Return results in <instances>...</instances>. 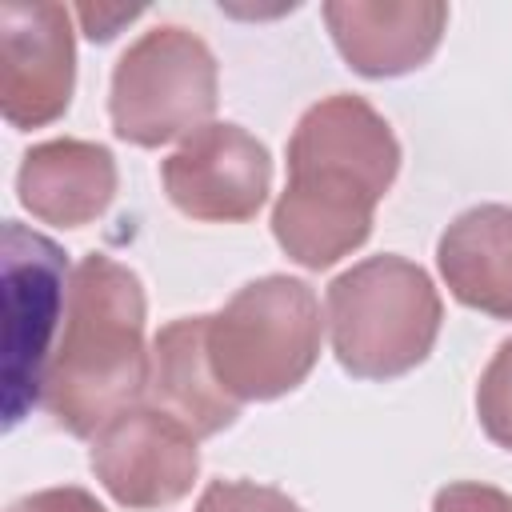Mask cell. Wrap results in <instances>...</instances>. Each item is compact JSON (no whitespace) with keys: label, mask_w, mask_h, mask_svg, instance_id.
I'll list each match as a JSON object with an SVG mask.
<instances>
[{"label":"cell","mask_w":512,"mask_h":512,"mask_svg":"<svg viewBox=\"0 0 512 512\" xmlns=\"http://www.w3.org/2000/svg\"><path fill=\"white\" fill-rule=\"evenodd\" d=\"M396 168L400 144L368 100L336 92L312 104L288 140V188L272 208L280 248L304 268L360 248Z\"/></svg>","instance_id":"1"},{"label":"cell","mask_w":512,"mask_h":512,"mask_svg":"<svg viewBox=\"0 0 512 512\" xmlns=\"http://www.w3.org/2000/svg\"><path fill=\"white\" fill-rule=\"evenodd\" d=\"M144 288L108 256H84L68 280V308L44 380V408L68 436H96L148 392Z\"/></svg>","instance_id":"2"},{"label":"cell","mask_w":512,"mask_h":512,"mask_svg":"<svg viewBox=\"0 0 512 512\" xmlns=\"http://www.w3.org/2000/svg\"><path fill=\"white\" fill-rule=\"evenodd\" d=\"M440 296L404 256H368L328 284V336L336 360L360 380L412 372L436 344Z\"/></svg>","instance_id":"3"},{"label":"cell","mask_w":512,"mask_h":512,"mask_svg":"<svg viewBox=\"0 0 512 512\" xmlns=\"http://www.w3.org/2000/svg\"><path fill=\"white\" fill-rule=\"evenodd\" d=\"M208 356L232 400L292 392L320 356V304L304 280L264 276L208 316Z\"/></svg>","instance_id":"4"},{"label":"cell","mask_w":512,"mask_h":512,"mask_svg":"<svg viewBox=\"0 0 512 512\" xmlns=\"http://www.w3.org/2000/svg\"><path fill=\"white\" fill-rule=\"evenodd\" d=\"M108 112L116 136L136 148H160L180 136L188 140L216 112L212 48L180 24L144 32L116 60Z\"/></svg>","instance_id":"5"},{"label":"cell","mask_w":512,"mask_h":512,"mask_svg":"<svg viewBox=\"0 0 512 512\" xmlns=\"http://www.w3.org/2000/svg\"><path fill=\"white\" fill-rule=\"evenodd\" d=\"M4 424H20L44 404L48 364L68 308V260L56 240L4 224Z\"/></svg>","instance_id":"6"},{"label":"cell","mask_w":512,"mask_h":512,"mask_svg":"<svg viewBox=\"0 0 512 512\" xmlns=\"http://www.w3.org/2000/svg\"><path fill=\"white\" fill-rule=\"evenodd\" d=\"M92 472L124 508H168L200 472L196 436L160 408H124L92 436Z\"/></svg>","instance_id":"7"},{"label":"cell","mask_w":512,"mask_h":512,"mask_svg":"<svg viewBox=\"0 0 512 512\" xmlns=\"http://www.w3.org/2000/svg\"><path fill=\"white\" fill-rule=\"evenodd\" d=\"M72 12L48 0L0 4V108L12 128L52 124L72 100Z\"/></svg>","instance_id":"8"},{"label":"cell","mask_w":512,"mask_h":512,"mask_svg":"<svg viewBox=\"0 0 512 512\" xmlns=\"http://www.w3.org/2000/svg\"><path fill=\"white\" fill-rule=\"evenodd\" d=\"M168 200L208 224L252 220L272 184L268 148L240 124H204L160 168Z\"/></svg>","instance_id":"9"},{"label":"cell","mask_w":512,"mask_h":512,"mask_svg":"<svg viewBox=\"0 0 512 512\" xmlns=\"http://www.w3.org/2000/svg\"><path fill=\"white\" fill-rule=\"evenodd\" d=\"M324 20L340 56L360 76H400L436 52L448 8L432 0H332L324 4Z\"/></svg>","instance_id":"10"},{"label":"cell","mask_w":512,"mask_h":512,"mask_svg":"<svg viewBox=\"0 0 512 512\" xmlns=\"http://www.w3.org/2000/svg\"><path fill=\"white\" fill-rule=\"evenodd\" d=\"M148 396L152 408L180 420L196 440L216 436L240 416V400L224 392L208 356V316H180L156 332Z\"/></svg>","instance_id":"11"},{"label":"cell","mask_w":512,"mask_h":512,"mask_svg":"<svg viewBox=\"0 0 512 512\" xmlns=\"http://www.w3.org/2000/svg\"><path fill=\"white\" fill-rule=\"evenodd\" d=\"M20 204L60 228L96 220L116 196V160L92 140H48L36 144L16 172Z\"/></svg>","instance_id":"12"},{"label":"cell","mask_w":512,"mask_h":512,"mask_svg":"<svg viewBox=\"0 0 512 512\" xmlns=\"http://www.w3.org/2000/svg\"><path fill=\"white\" fill-rule=\"evenodd\" d=\"M448 292L488 316L512 320V208L480 204L456 216L436 248Z\"/></svg>","instance_id":"13"},{"label":"cell","mask_w":512,"mask_h":512,"mask_svg":"<svg viewBox=\"0 0 512 512\" xmlns=\"http://www.w3.org/2000/svg\"><path fill=\"white\" fill-rule=\"evenodd\" d=\"M476 416H480V428L488 432V440H496L500 448L512 452V340H504L496 348V356L488 360V368L480 376Z\"/></svg>","instance_id":"14"},{"label":"cell","mask_w":512,"mask_h":512,"mask_svg":"<svg viewBox=\"0 0 512 512\" xmlns=\"http://www.w3.org/2000/svg\"><path fill=\"white\" fill-rule=\"evenodd\" d=\"M196 512H304L292 496L252 480H212L196 504Z\"/></svg>","instance_id":"15"},{"label":"cell","mask_w":512,"mask_h":512,"mask_svg":"<svg viewBox=\"0 0 512 512\" xmlns=\"http://www.w3.org/2000/svg\"><path fill=\"white\" fill-rule=\"evenodd\" d=\"M432 512H512V496L500 488H488V484L460 480V484H448L436 492Z\"/></svg>","instance_id":"16"},{"label":"cell","mask_w":512,"mask_h":512,"mask_svg":"<svg viewBox=\"0 0 512 512\" xmlns=\"http://www.w3.org/2000/svg\"><path fill=\"white\" fill-rule=\"evenodd\" d=\"M8 512H108V508H104L92 492L64 484V488H40V492H28V496H20Z\"/></svg>","instance_id":"17"},{"label":"cell","mask_w":512,"mask_h":512,"mask_svg":"<svg viewBox=\"0 0 512 512\" xmlns=\"http://www.w3.org/2000/svg\"><path fill=\"white\" fill-rule=\"evenodd\" d=\"M132 16H140V8H92V4H80L76 8V20L84 24V32L92 36V40H112L116 36V28L124 24V20H132Z\"/></svg>","instance_id":"18"}]
</instances>
